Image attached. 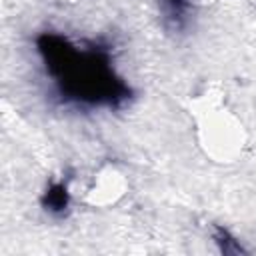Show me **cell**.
<instances>
[{"instance_id": "7a4b0ae2", "label": "cell", "mask_w": 256, "mask_h": 256, "mask_svg": "<svg viewBox=\"0 0 256 256\" xmlns=\"http://www.w3.org/2000/svg\"><path fill=\"white\" fill-rule=\"evenodd\" d=\"M72 204H74L72 176H68V174H60V176L50 178L38 196L40 210L52 220L68 218V214L72 212Z\"/></svg>"}, {"instance_id": "6da1fadb", "label": "cell", "mask_w": 256, "mask_h": 256, "mask_svg": "<svg viewBox=\"0 0 256 256\" xmlns=\"http://www.w3.org/2000/svg\"><path fill=\"white\" fill-rule=\"evenodd\" d=\"M48 98L78 114L120 112L136 98L116 66L114 44L104 36H68L42 30L34 36Z\"/></svg>"}, {"instance_id": "277c9868", "label": "cell", "mask_w": 256, "mask_h": 256, "mask_svg": "<svg viewBox=\"0 0 256 256\" xmlns=\"http://www.w3.org/2000/svg\"><path fill=\"white\" fill-rule=\"evenodd\" d=\"M210 240L214 244V248L222 254V256H248L252 250L246 246V242L226 224L214 222L210 224Z\"/></svg>"}, {"instance_id": "3957f363", "label": "cell", "mask_w": 256, "mask_h": 256, "mask_svg": "<svg viewBox=\"0 0 256 256\" xmlns=\"http://www.w3.org/2000/svg\"><path fill=\"white\" fill-rule=\"evenodd\" d=\"M158 12L166 30L180 34L190 26L194 4L192 0H158Z\"/></svg>"}]
</instances>
